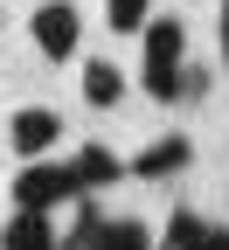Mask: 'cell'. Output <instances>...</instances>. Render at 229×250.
<instances>
[{"instance_id":"1","label":"cell","mask_w":229,"mask_h":250,"mask_svg":"<svg viewBox=\"0 0 229 250\" xmlns=\"http://www.w3.org/2000/svg\"><path fill=\"white\" fill-rule=\"evenodd\" d=\"M83 188H77V167L70 160H28L21 174H14V208H28V215H56L62 202H77Z\"/></svg>"},{"instance_id":"2","label":"cell","mask_w":229,"mask_h":250,"mask_svg":"<svg viewBox=\"0 0 229 250\" xmlns=\"http://www.w3.org/2000/svg\"><path fill=\"white\" fill-rule=\"evenodd\" d=\"M181 56H187V28L181 21H146V90L160 104L181 98Z\"/></svg>"},{"instance_id":"3","label":"cell","mask_w":229,"mask_h":250,"mask_svg":"<svg viewBox=\"0 0 229 250\" xmlns=\"http://www.w3.org/2000/svg\"><path fill=\"white\" fill-rule=\"evenodd\" d=\"M77 42H83L77 7H70V0H42V7H35V49L49 62H62V56H77Z\"/></svg>"},{"instance_id":"4","label":"cell","mask_w":229,"mask_h":250,"mask_svg":"<svg viewBox=\"0 0 229 250\" xmlns=\"http://www.w3.org/2000/svg\"><path fill=\"white\" fill-rule=\"evenodd\" d=\"M56 139H62V118H56L49 104H28V111H14V118H7V146H14V153H28V160H42Z\"/></svg>"},{"instance_id":"5","label":"cell","mask_w":229,"mask_h":250,"mask_svg":"<svg viewBox=\"0 0 229 250\" xmlns=\"http://www.w3.org/2000/svg\"><path fill=\"white\" fill-rule=\"evenodd\" d=\"M187 160H194V146H187L181 132H167V139H153V146H146L125 174H132V181H167V174H181Z\"/></svg>"},{"instance_id":"6","label":"cell","mask_w":229,"mask_h":250,"mask_svg":"<svg viewBox=\"0 0 229 250\" xmlns=\"http://www.w3.org/2000/svg\"><path fill=\"white\" fill-rule=\"evenodd\" d=\"M0 250H56V223H49V215L14 208V215H7V229H0Z\"/></svg>"},{"instance_id":"7","label":"cell","mask_w":229,"mask_h":250,"mask_svg":"<svg viewBox=\"0 0 229 250\" xmlns=\"http://www.w3.org/2000/svg\"><path fill=\"white\" fill-rule=\"evenodd\" d=\"M118 98H125V77H118V62H83V104L111 111Z\"/></svg>"},{"instance_id":"8","label":"cell","mask_w":229,"mask_h":250,"mask_svg":"<svg viewBox=\"0 0 229 250\" xmlns=\"http://www.w3.org/2000/svg\"><path fill=\"white\" fill-rule=\"evenodd\" d=\"M70 167H77V188H111V181L125 174L111 146H83V153H77V160H70Z\"/></svg>"},{"instance_id":"9","label":"cell","mask_w":229,"mask_h":250,"mask_svg":"<svg viewBox=\"0 0 229 250\" xmlns=\"http://www.w3.org/2000/svg\"><path fill=\"white\" fill-rule=\"evenodd\" d=\"M202 243H208V223H202V215H187V208H181L174 223L160 229V243H153V250H202Z\"/></svg>"},{"instance_id":"10","label":"cell","mask_w":229,"mask_h":250,"mask_svg":"<svg viewBox=\"0 0 229 250\" xmlns=\"http://www.w3.org/2000/svg\"><path fill=\"white\" fill-rule=\"evenodd\" d=\"M97 250H153V229L146 223H132V215H104V236H97Z\"/></svg>"},{"instance_id":"11","label":"cell","mask_w":229,"mask_h":250,"mask_svg":"<svg viewBox=\"0 0 229 250\" xmlns=\"http://www.w3.org/2000/svg\"><path fill=\"white\" fill-rule=\"evenodd\" d=\"M104 21L118 28V35H146V21H153V0H104Z\"/></svg>"},{"instance_id":"12","label":"cell","mask_w":229,"mask_h":250,"mask_svg":"<svg viewBox=\"0 0 229 250\" xmlns=\"http://www.w3.org/2000/svg\"><path fill=\"white\" fill-rule=\"evenodd\" d=\"M202 250H229V229H208V243Z\"/></svg>"},{"instance_id":"13","label":"cell","mask_w":229,"mask_h":250,"mask_svg":"<svg viewBox=\"0 0 229 250\" xmlns=\"http://www.w3.org/2000/svg\"><path fill=\"white\" fill-rule=\"evenodd\" d=\"M215 28H222V62H229V7H222V21H215Z\"/></svg>"}]
</instances>
